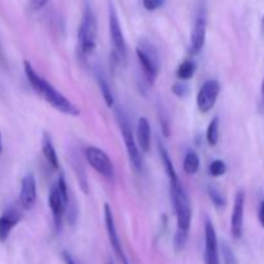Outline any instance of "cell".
<instances>
[{
    "label": "cell",
    "mask_w": 264,
    "mask_h": 264,
    "mask_svg": "<svg viewBox=\"0 0 264 264\" xmlns=\"http://www.w3.org/2000/svg\"><path fill=\"white\" fill-rule=\"evenodd\" d=\"M25 67V74H26L27 80H29L30 85L32 87V89L37 93L39 95H42L53 109H56L57 111L62 112V114L71 115V116H77L80 114L79 109L72 102H70L64 94L58 92L56 88L53 87L50 83L45 82L40 75H37V72L35 71L34 67L31 66L29 61L24 62Z\"/></svg>",
    "instance_id": "cell-1"
},
{
    "label": "cell",
    "mask_w": 264,
    "mask_h": 264,
    "mask_svg": "<svg viewBox=\"0 0 264 264\" xmlns=\"http://www.w3.org/2000/svg\"><path fill=\"white\" fill-rule=\"evenodd\" d=\"M137 57L146 80L148 84L153 85L160 71V57H158L157 49L147 40H143L137 47Z\"/></svg>",
    "instance_id": "cell-2"
},
{
    "label": "cell",
    "mask_w": 264,
    "mask_h": 264,
    "mask_svg": "<svg viewBox=\"0 0 264 264\" xmlns=\"http://www.w3.org/2000/svg\"><path fill=\"white\" fill-rule=\"evenodd\" d=\"M79 45L84 56L92 54L97 43V19L90 7H85L79 26Z\"/></svg>",
    "instance_id": "cell-3"
},
{
    "label": "cell",
    "mask_w": 264,
    "mask_h": 264,
    "mask_svg": "<svg viewBox=\"0 0 264 264\" xmlns=\"http://www.w3.org/2000/svg\"><path fill=\"white\" fill-rule=\"evenodd\" d=\"M170 195H172L173 205H174L175 213H177L178 230L188 232L191 227L192 211H191L190 200L186 195L185 188L182 187V183L170 186Z\"/></svg>",
    "instance_id": "cell-4"
},
{
    "label": "cell",
    "mask_w": 264,
    "mask_h": 264,
    "mask_svg": "<svg viewBox=\"0 0 264 264\" xmlns=\"http://www.w3.org/2000/svg\"><path fill=\"white\" fill-rule=\"evenodd\" d=\"M117 120H119L120 130H121L123 138H124L125 147H127L130 164L134 168L135 172H140L142 170V156H140L139 148H138L137 142L134 139L132 124L129 123V119L127 117V115L123 114V112L117 114Z\"/></svg>",
    "instance_id": "cell-5"
},
{
    "label": "cell",
    "mask_w": 264,
    "mask_h": 264,
    "mask_svg": "<svg viewBox=\"0 0 264 264\" xmlns=\"http://www.w3.org/2000/svg\"><path fill=\"white\" fill-rule=\"evenodd\" d=\"M85 158L90 167L105 178L114 177V164L109 155L100 148L90 146L85 150Z\"/></svg>",
    "instance_id": "cell-6"
},
{
    "label": "cell",
    "mask_w": 264,
    "mask_h": 264,
    "mask_svg": "<svg viewBox=\"0 0 264 264\" xmlns=\"http://www.w3.org/2000/svg\"><path fill=\"white\" fill-rule=\"evenodd\" d=\"M109 26H110V35H111L112 44H114L115 50H116L117 57H119V59L127 61V57H128L127 43H125L124 34H123L119 18H117V13L116 11H115L112 3H110L109 6Z\"/></svg>",
    "instance_id": "cell-7"
},
{
    "label": "cell",
    "mask_w": 264,
    "mask_h": 264,
    "mask_svg": "<svg viewBox=\"0 0 264 264\" xmlns=\"http://www.w3.org/2000/svg\"><path fill=\"white\" fill-rule=\"evenodd\" d=\"M206 37V9L205 6H200L197 13H196L195 22H193L192 31H191L190 40V53L197 54L201 52Z\"/></svg>",
    "instance_id": "cell-8"
},
{
    "label": "cell",
    "mask_w": 264,
    "mask_h": 264,
    "mask_svg": "<svg viewBox=\"0 0 264 264\" xmlns=\"http://www.w3.org/2000/svg\"><path fill=\"white\" fill-rule=\"evenodd\" d=\"M219 83L217 80H208L202 84L197 93V109L201 112H209L214 107L219 94Z\"/></svg>",
    "instance_id": "cell-9"
},
{
    "label": "cell",
    "mask_w": 264,
    "mask_h": 264,
    "mask_svg": "<svg viewBox=\"0 0 264 264\" xmlns=\"http://www.w3.org/2000/svg\"><path fill=\"white\" fill-rule=\"evenodd\" d=\"M105 223H106V230H107V235H109L110 243H111L112 249H114L115 254L119 258V260L123 264H129L127 255H125L124 250H123L121 241H120L119 235H117L116 227H115V220L112 210L110 208L109 204H105Z\"/></svg>",
    "instance_id": "cell-10"
},
{
    "label": "cell",
    "mask_w": 264,
    "mask_h": 264,
    "mask_svg": "<svg viewBox=\"0 0 264 264\" xmlns=\"http://www.w3.org/2000/svg\"><path fill=\"white\" fill-rule=\"evenodd\" d=\"M243 209H245V192L242 190H238L233 201L232 217H231V233L236 240L242 236Z\"/></svg>",
    "instance_id": "cell-11"
},
{
    "label": "cell",
    "mask_w": 264,
    "mask_h": 264,
    "mask_svg": "<svg viewBox=\"0 0 264 264\" xmlns=\"http://www.w3.org/2000/svg\"><path fill=\"white\" fill-rule=\"evenodd\" d=\"M219 249H218V238L214 226L209 219L205 223V263L219 264Z\"/></svg>",
    "instance_id": "cell-12"
},
{
    "label": "cell",
    "mask_w": 264,
    "mask_h": 264,
    "mask_svg": "<svg viewBox=\"0 0 264 264\" xmlns=\"http://www.w3.org/2000/svg\"><path fill=\"white\" fill-rule=\"evenodd\" d=\"M19 202L25 210L34 208L36 202V179L35 175L29 173L24 177L21 182V193H19Z\"/></svg>",
    "instance_id": "cell-13"
},
{
    "label": "cell",
    "mask_w": 264,
    "mask_h": 264,
    "mask_svg": "<svg viewBox=\"0 0 264 264\" xmlns=\"http://www.w3.org/2000/svg\"><path fill=\"white\" fill-rule=\"evenodd\" d=\"M48 202H49L50 210H52L53 213L54 227H56L57 232H59V231L62 230V220H64V215H65V204H64V200H62L61 193H59L57 185L53 186V187L50 188Z\"/></svg>",
    "instance_id": "cell-14"
},
{
    "label": "cell",
    "mask_w": 264,
    "mask_h": 264,
    "mask_svg": "<svg viewBox=\"0 0 264 264\" xmlns=\"http://www.w3.org/2000/svg\"><path fill=\"white\" fill-rule=\"evenodd\" d=\"M21 214L17 210H7L2 217H0V241L4 242L9 237V233L13 230L14 226L21 220Z\"/></svg>",
    "instance_id": "cell-15"
},
{
    "label": "cell",
    "mask_w": 264,
    "mask_h": 264,
    "mask_svg": "<svg viewBox=\"0 0 264 264\" xmlns=\"http://www.w3.org/2000/svg\"><path fill=\"white\" fill-rule=\"evenodd\" d=\"M138 146L143 152H148L151 148V125L146 117H140L137 125Z\"/></svg>",
    "instance_id": "cell-16"
},
{
    "label": "cell",
    "mask_w": 264,
    "mask_h": 264,
    "mask_svg": "<svg viewBox=\"0 0 264 264\" xmlns=\"http://www.w3.org/2000/svg\"><path fill=\"white\" fill-rule=\"evenodd\" d=\"M42 150H43V153H44L45 158H47L48 164H49L53 169L58 170L59 169L58 156H57L56 148H54V146H53L52 139H50V135L48 134V133H44V134H43Z\"/></svg>",
    "instance_id": "cell-17"
},
{
    "label": "cell",
    "mask_w": 264,
    "mask_h": 264,
    "mask_svg": "<svg viewBox=\"0 0 264 264\" xmlns=\"http://www.w3.org/2000/svg\"><path fill=\"white\" fill-rule=\"evenodd\" d=\"M158 151H160V156H161V161H163V165H164L165 172H167L168 177H169L170 185H177V183H180L177 172H175L174 169V165H173L172 160H170L169 153H168L167 148L164 147V145H163L161 142H158Z\"/></svg>",
    "instance_id": "cell-18"
},
{
    "label": "cell",
    "mask_w": 264,
    "mask_h": 264,
    "mask_svg": "<svg viewBox=\"0 0 264 264\" xmlns=\"http://www.w3.org/2000/svg\"><path fill=\"white\" fill-rule=\"evenodd\" d=\"M200 168V158H198L197 153L193 151H188L185 156V161H183V169L187 174L192 175L196 174Z\"/></svg>",
    "instance_id": "cell-19"
},
{
    "label": "cell",
    "mask_w": 264,
    "mask_h": 264,
    "mask_svg": "<svg viewBox=\"0 0 264 264\" xmlns=\"http://www.w3.org/2000/svg\"><path fill=\"white\" fill-rule=\"evenodd\" d=\"M97 82L98 85H99V89L102 92L103 98H105V102L107 105V107H112L114 106V94H112L111 87L109 85L107 80L105 79L102 74H97Z\"/></svg>",
    "instance_id": "cell-20"
},
{
    "label": "cell",
    "mask_w": 264,
    "mask_h": 264,
    "mask_svg": "<svg viewBox=\"0 0 264 264\" xmlns=\"http://www.w3.org/2000/svg\"><path fill=\"white\" fill-rule=\"evenodd\" d=\"M219 139V117L215 116L209 124L208 130H206V140L209 146H215Z\"/></svg>",
    "instance_id": "cell-21"
},
{
    "label": "cell",
    "mask_w": 264,
    "mask_h": 264,
    "mask_svg": "<svg viewBox=\"0 0 264 264\" xmlns=\"http://www.w3.org/2000/svg\"><path fill=\"white\" fill-rule=\"evenodd\" d=\"M195 74V64L192 61H185L177 70V77L179 80H188Z\"/></svg>",
    "instance_id": "cell-22"
},
{
    "label": "cell",
    "mask_w": 264,
    "mask_h": 264,
    "mask_svg": "<svg viewBox=\"0 0 264 264\" xmlns=\"http://www.w3.org/2000/svg\"><path fill=\"white\" fill-rule=\"evenodd\" d=\"M208 193H209V197H210V200L213 201V204H214L217 208H222V206L226 205L225 196H223L222 193H220L215 187H213V186H209Z\"/></svg>",
    "instance_id": "cell-23"
},
{
    "label": "cell",
    "mask_w": 264,
    "mask_h": 264,
    "mask_svg": "<svg viewBox=\"0 0 264 264\" xmlns=\"http://www.w3.org/2000/svg\"><path fill=\"white\" fill-rule=\"evenodd\" d=\"M220 250H222L223 260H225V264H238L237 258H236L235 253L232 251V249L230 248V245L226 242H223L220 245Z\"/></svg>",
    "instance_id": "cell-24"
},
{
    "label": "cell",
    "mask_w": 264,
    "mask_h": 264,
    "mask_svg": "<svg viewBox=\"0 0 264 264\" xmlns=\"http://www.w3.org/2000/svg\"><path fill=\"white\" fill-rule=\"evenodd\" d=\"M226 170H227V167H226L225 161H222V160H214L209 165V172H210L213 177H220V175L225 174Z\"/></svg>",
    "instance_id": "cell-25"
},
{
    "label": "cell",
    "mask_w": 264,
    "mask_h": 264,
    "mask_svg": "<svg viewBox=\"0 0 264 264\" xmlns=\"http://www.w3.org/2000/svg\"><path fill=\"white\" fill-rule=\"evenodd\" d=\"M187 237H188V232H183V231L177 230V233L174 236V248L177 249L178 251L182 250L185 248L186 242H187Z\"/></svg>",
    "instance_id": "cell-26"
},
{
    "label": "cell",
    "mask_w": 264,
    "mask_h": 264,
    "mask_svg": "<svg viewBox=\"0 0 264 264\" xmlns=\"http://www.w3.org/2000/svg\"><path fill=\"white\" fill-rule=\"evenodd\" d=\"M172 92L174 93L177 97L183 98V97H186V95H187L188 87L185 84V83H175V84L172 87Z\"/></svg>",
    "instance_id": "cell-27"
},
{
    "label": "cell",
    "mask_w": 264,
    "mask_h": 264,
    "mask_svg": "<svg viewBox=\"0 0 264 264\" xmlns=\"http://www.w3.org/2000/svg\"><path fill=\"white\" fill-rule=\"evenodd\" d=\"M164 6V0H143V7L147 11H156Z\"/></svg>",
    "instance_id": "cell-28"
},
{
    "label": "cell",
    "mask_w": 264,
    "mask_h": 264,
    "mask_svg": "<svg viewBox=\"0 0 264 264\" xmlns=\"http://www.w3.org/2000/svg\"><path fill=\"white\" fill-rule=\"evenodd\" d=\"M258 219L261 227H264V200L259 202V210H258Z\"/></svg>",
    "instance_id": "cell-29"
},
{
    "label": "cell",
    "mask_w": 264,
    "mask_h": 264,
    "mask_svg": "<svg viewBox=\"0 0 264 264\" xmlns=\"http://www.w3.org/2000/svg\"><path fill=\"white\" fill-rule=\"evenodd\" d=\"M48 2H49V0H32V4H34L35 8L40 9V8H43V7H44Z\"/></svg>",
    "instance_id": "cell-30"
},
{
    "label": "cell",
    "mask_w": 264,
    "mask_h": 264,
    "mask_svg": "<svg viewBox=\"0 0 264 264\" xmlns=\"http://www.w3.org/2000/svg\"><path fill=\"white\" fill-rule=\"evenodd\" d=\"M62 255H64L65 263H66V264H76V261H75L74 259H72V256L70 255L69 253H66V251H64V254H62Z\"/></svg>",
    "instance_id": "cell-31"
},
{
    "label": "cell",
    "mask_w": 264,
    "mask_h": 264,
    "mask_svg": "<svg viewBox=\"0 0 264 264\" xmlns=\"http://www.w3.org/2000/svg\"><path fill=\"white\" fill-rule=\"evenodd\" d=\"M261 99H263V103H264V77H263V82H261Z\"/></svg>",
    "instance_id": "cell-32"
},
{
    "label": "cell",
    "mask_w": 264,
    "mask_h": 264,
    "mask_svg": "<svg viewBox=\"0 0 264 264\" xmlns=\"http://www.w3.org/2000/svg\"><path fill=\"white\" fill-rule=\"evenodd\" d=\"M3 151V142H2V133H0V153Z\"/></svg>",
    "instance_id": "cell-33"
},
{
    "label": "cell",
    "mask_w": 264,
    "mask_h": 264,
    "mask_svg": "<svg viewBox=\"0 0 264 264\" xmlns=\"http://www.w3.org/2000/svg\"><path fill=\"white\" fill-rule=\"evenodd\" d=\"M261 31H263L264 34V16H263V19H261Z\"/></svg>",
    "instance_id": "cell-34"
},
{
    "label": "cell",
    "mask_w": 264,
    "mask_h": 264,
    "mask_svg": "<svg viewBox=\"0 0 264 264\" xmlns=\"http://www.w3.org/2000/svg\"><path fill=\"white\" fill-rule=\"evenodd\" d=\"M109 264H112V263H109Z\"/></svg>",
    "instance_id": "cell-35"
}]
</instances>
